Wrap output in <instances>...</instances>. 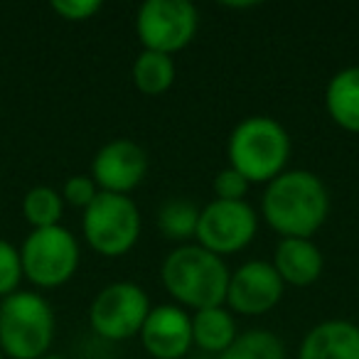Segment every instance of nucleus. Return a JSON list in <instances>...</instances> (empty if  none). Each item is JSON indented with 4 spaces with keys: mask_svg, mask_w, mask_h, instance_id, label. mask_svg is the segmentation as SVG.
I'll return each mask as SVG.
<instances>
[{
    "mask_svg": "<svg viewBox=\"0 0 359 359\" xmlns=\"http://www.w3.org/2000/svg\"><path fill=\"white\" fill-rule=\"evenodd\" d=\"M261 215L283 239H310L330 215V192L310 170H285L266 185Z\"/></svg>",
    "mask_w": 359,
    "mask_h": 359,
    "instance_id": "obj_1",
    "label": "nucleus"
},
{
    "mask_svg": "<svg viewBox=\"0 0 359 359\" xmlns=\"http://www.w3.org/2000/svg\"><path fill=\"white\" fill-rule=\"evenodd\" d=\"M231 271L224 259L200 244H180L160 266L163 285L180 305L192 310L217 308L226 303Z\"/></svg>",
    "mask_w": 359,
    "mask_h": 359,
    "instance_id": "obj_2",
    "label": "nucleus"
},
{
    "mask_svg": "<svg viewBox=\"0 0 359 359\" xmlns=\"http://www.w3.org/2000/svg\"><path fill=\"white\" fill-rule=\"evenodd\" d=\"M229 168L249 182H266L285 172L290 158V135L271 116H249L239 121L226 143Z\"/></svg>",
    "mask_w": 359,
    "mask_h": 359,
    "instance_id": "obj_3",
    "label": "nucleus"
},
{
    "mask_svg": "<svg viewBox=\"0 0 359 359\" xmlns=\"http://www.w3.org/2000/svg\"><path fill=\"white\" fill-rule=\"evenodd\" d=\"M55 310L32 290L0 300V352L11 359H40L55 339Z\"/></svg>",
    "mask_w": 359,
    "mask_h": 359,
    "instance_id": "obj_4",
    "label": "nucleus"
},
{
    "mask_svg": "<svg viewBox=\"0 0 359 359\" xmlns=\"http://www.w3.org/2000/svg\"><path fill=\"white\" fill-rule=\"evenodd\" d=\"M84 239L96 254L116 256L128 254L140 236V212L128 195L99 192L81 217Z\"/></svg>",
    "mask_w": 359,
    "mask_h": 359,
    "instance_id": "obj_5",
    "label": "nucleus"
},
{
    "mask_svg": "<svg viewBox=\"0 0 359 359\" xmlns=\"http://www.w3.org/2000/svg\"><path fill=\"white\" fill-rule=\"evenodd\" d=\"M22 273L40 288H60L79 269V241L65 226L32 229L20 249Z\"/></svg>",
    "mask_w": 359,
    "mask_h": 359,
    "instance_id": "obj_6",
    "label": "nucleus"
},
{
    "mask_svg": "<svg viewBox=\"0 0 359 359\" xmlns=\"http://www.w3.org/2000/svg\"><path fill=\"white\" fill-rule=\"evenodd\" d=\"M200 13L190 0H145L135 15V32L145 50L172 57L197 35Z\"/></svg>",
    "mask_w": 359,
    "mask_h": 359,
    "instance_id": "obj_7",
    "label": "nucleus"
},
{
    "mask_svg": "<svg viewBox=\"0 0 359 359\" xmlns=\"http://www.w3.org/2000/svg\"><path fill=\"white\" fill-rule=\"evenodd\" d=\"M150 313V298L138 283L116 280L101 288L91 300L89 323L99 337L123 342L140 334Z\"/></svg>",
    "mask_w": 359,
    "mask_h": 359,
    "instance_id": "obj_8",
    "label": "nucleus"
},
{
    "mask_svg": "<svg viewBox=\"0 0 359 359\" xmlns=\"http://www.w3.org/2000/svg\"><path fill=\"white\" fill-rule=\"evenodd\" d=\"M256 229H259V215L246 200H212L200 210L195 239L212 254L226 256L246 249L254 241Z\"/></svg>",
    "mask_w": 359,
    "mask_h": 359,
    "instance_id": "obj_9",
    "label": "nucleus"
},
{
    "mask_svg": "<svg viewBox=\"0 0 359 359\" xmlns=\"http://www.w3.org/2000/svg\"><path fill=\"white\" fill-rule=\"evenodd\" d=\"M148 172V155L135 140L114 138L96 150L91 160V177L101 192L128 195Z\"/></svg>",
    "mask_w": 359,
    "mask_h": 359,
    "instance_id": "obj_10",
    "label": "nucleus"
},
{
    "mask_svg": "<svg viewBox=\"0 0 359 359\" xmlns=\"http://www.w3.org/2000/svg\"><path fill=\"white\" fill-rule=\"evenodd\" d=\"M285 283L271 261H246L229 276L226 303L239 315H264L283 298Z\"/></svg>",
    "mask_w": 359,
    "mask_h": 359,
    "instance_id": "obj_11",
    "label": "nucleus"
},
{
    "mask_svg": "<svg viewBox=\"0 0 359 359\" xmlns=\"http://www.w3.org/2000/svg\"><path fill=\"white\" fill-rule=\"evenodd\" d=\"M140 342L153 359H182L192 347V315L180 305H155L140 330Z\"/></svg>",
    "mask_w": 359,
    "mask_h": 359,
    "instance_id": "obj_12",
    "label": "nucleus"
},
{
    "mask_svg": "<svg viewBox=\"0 0 359 359\" xmlns=\"http://www.w3.org/2000/svg\"><path fill=\"white\" fill-rule=\"evenodd\" d=\"M298 359H359V325L323 320L303 337Z\"/></svg>",
    "mask_w": 359,
    "mask_h": 359,
    "instance_id": "obj_13",
    "label": "nucleus"
},
{
    "mask_svg": "<svg viewBox=\"0 0 359 359\" xmlns=\"http://www.w3.org/2000/svg\"><path fill=\"white\" fill-rule=\"evenodd\" d=\"M273 269L288 285H313L323 276V251L310 239H280L273 251Z\"/></svg>",
    "mask_w": 359,
    "mask_h": 359,
    "instance_id": "obj_14",
    "label": "nucleus"
},
{
    "mask_svg": "<svg viewBox=\"0 0 359 359\" xmlns=\"http://www.w3.org/2000/svg\"><path fill=\"white\" fill-rule=\"evenodd\" d=\"M325 109L342 130L359 133V67H344L327 81Z\"/></svg>",
    "mask_w": 359,
    "mask_h": 359,
    "instance_id": "obj_15",
    "label": "nucleus"
},
{
    "mask_svg": "<svg viewBox=\"0 0 359 359\" xmlns=\"http://www.w3.org/2000/svg\"><path fill=\"white\" fill-rule=\"evenodd\" d=\"M236 320L224 305L195 310L192 315V344L210 354H222L236 339Z\"/></svg>",
    "mask_w": 359,
    "mask_h": 359,
    "instance_id": "obj_16",
    "label": "nucleus"
},
{
    "mask_svg": "<svg viewBox=\"0 0 359 359\" xmlns=\"http://www.w3.org/2000/svg\"><path fill=\"white\" fill-rule=\"evenodd\" d=\"M175 74H177V67L175 60L170 55L163 52H153V50H143L133 62V84L140 94L145 96H160L172 86Z\"/></svg>",
    "mask_w": 359,
    "mask_h": 359,
    "instance_id": "obj_17",
    "label": "nucleus"
},
{
    "mask_svg": "<svg viewBox=\"0 0 359 359\" xmlns=\"http://www.w3.org/2000/svg\"><path fill=\"white\" fill-rule=\"evenodd\" d=\"M219 359H285V347L271 330H246L236 334L231 347L222 352Z\"/></svg>",
    "mask_w": 359,
    "mask_h": 359,
    "instance_id": "obj_18",
    "label": "nucleus"
},
{
    "mask_svg": "<svg viewBox=\"0 0 359 359\" xmlns=\"http://www.w3.org/2000/svg\"><path fill=\"white\" fill-rule=\"evenodd\" d=\"M62 212H65V200H62V192H57L55 187L37 185L22 197V215L32 224V229L60 226Z\"/></svg>",
    "mask_w": 359,
    "mask_h": 359,
    "instance_id": "obj_19",
    "label": "nucleus"
},
{
    "mask_svg": "<svg viewBox=\"0 0 359 359\" xmlns=\"http://www.w3.org/2000/svg\"><path fill=\"white\" fill-rule=\"evenodd\" d=\"M197 222H200V210L190 200H182V197L168 200L158 212V229L170 241L195 239Z\"/></svg>",
    "mask_w": 359,
    "mask_h": 359,
    "instance_id": "obj_20",
    "label": "nucleus"
},
{
    "mask_svg": "<svg viewBox=\"0 0 359 359\" xmlns=\"http://www.w3.org/2000/svg\"><path fill=\"white\" fill-rule=\"evenodd\" d=\"M22 278L25 273H22L20 249H15L11 241L0 239V300L18 293Z\"/></svg>",
    "mask_w": 359,
    "mask_h": 359,
    "instance_id": "obj_21",
    "label": "nucleus"
},
{
    "mask_svg": "<svg viewBox=\"0 0 359 359\" xmlns=\"http://www.w3.org/2000/svg\"><path fill=\"white\" fill-rule=\"evenodd\" d=\"M251 182L241 172H236L234 168H224L215 175L212 180V190H215V200H226V202H239L246 197Z\"/></svg>",
    "mask_w": 359,
    "mask_h": 359,
    "instance_id": "obj_22",
    "label": "nucleus"
},
{
    "mask_svg": "<svg viewBox=\"0 0 359 359\" xmlns=\"http://www.w3.org/2000/svg\"><path fill=\"white\" fill-rule=\"evenodd\" d=\"M99 185L94 182L91 175H72L65 182V187H62V200L69 202L72 207L86 210L99 197Z\"/></svg>",
    "mask_w": 359,
    "mask_h": 359,
    "instance_id": "obj_23",
    "label": "nucleus"
},
{
    "mask_svg": "<svg viewBox=\"0 0 359 359\" xmlns=\"http://www.w3.org/2000/svg\"><path fill=\"white\" fill-rule=\"evenodd\" d=\"M52 11L69 22H84L101 11L99 0H55Z\"/></svg>",
    "mask_w": 359,
    "mask_h": 359,
    "instance_id": "obj_24",
    "label": "nucleus"
},
{
    "mask_svg": "<svg viewBox=\"0 0 359 359\" xmlns=\"http://www.w3.org/2000/svg\"><path fill=\"white\" fill-rule=\"evenodd\" d=\"M40 359H67V357H60V354H45V357H40Z\"/></svg>",
    "mask_w": 359,
    "mask_h": 359,
    "instance_id": "obj_25",
    "label": "nucleus"
},
{
    "mask_svg": "<svg viewBox=\"0 0 359 359\" xmlns=\"http://www.w3.org/2000/svg\"><path fill=\"white\" fill-rule=\"evenodd\" d=\"M192 359H210V357H192Z\"/></svg>",
    "mask_w": 359,
    "mask_h": 359,
    "instance_id": "obj_26",
    "label": "nucleus"
},
{
    "mask_svg": "<svg viewBox=\"0 0 359 359\" xmlns=\"http://www.w3.org/2000/svg\"><path fill=\"white\" fill-rule=\"evenodd\" d=\"M0 359H6V357H3V352H0Z\"/></svg>",
    "mask_w": 359,
    "mask_h": 359,
    "instance_id": "obj_27",
    "label": "nucleus"
}]
</instances>
